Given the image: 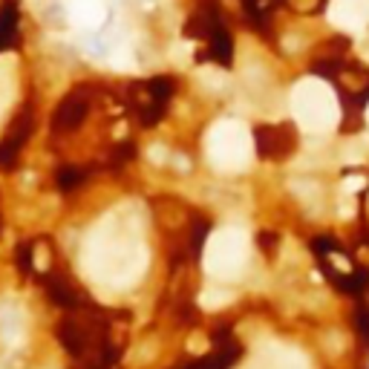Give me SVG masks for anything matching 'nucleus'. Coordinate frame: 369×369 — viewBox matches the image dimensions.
<instances>
[{
    "label": "nucleus",
    "mask_w": 369,
    "mask_h": 369,
    "mask_svg": "<svg viewBox=\"0 0 369 369\" xmlns=\"http://www.w3.org/2000/svg\"><path fill=\"white\" fill-rule=\"evenodd\" d=\"M87 272L116 289L133 286L147 266V245L139 228V220L124 210H113L107 220L90 234L84 245Z\"/></svg>",
    "instance_id": "1"
},
{
    "label": "nucleus",
    "mask_w": 369,
    "mask_h": 369,
    "mask_svg": "<svg viewBox=\"0 0 369 369\" xmlns=\"http://www.w3.org/2000/svg\"><path fill=\"white\" fill-rule=\"evenodd\" d=\"M292 116L306 133H329L341 122V107L332 87L321 78H303L292 90Z\"/></svg>",
    "instance_id": "2"
},
{
    "label": "nucleus",
    "mask_w": 369,
    "mask_h": 369,
    "mask_svg": "<svg viewBox=\"0 0 369 369\" xmlns=\"http://www.w3.org/2000/svg\"><path fill=\"white\" fill-rule=\"evenodd\" d=\"M205 156L208 162L223 173H237L245 171L251 156H254V144H251V133L245 124L234 122V119H223L210 127L208 139H205Z\"/></svg>",
    "instance_id": "3"
},
{
    "label": "nucleus",
    "mask_w": 369,
    "mask_h": 369,
    "mask_svg": "<svg viewBox=\"0 0 369 369\" xmlns=\"http://www.w3.org/2000/svg\"><path fill=\"white\" fill-rule=\"evenodd\" d=\"M248 251H251L248 234L237 225H225V228H220L208 237L202 266L214 280H231L245 269Z\"/></svg>",
    "instance_id": "4"
},
{
    "label": "nucleus",
    "mask_w": 369,
    "mask_h": 369,
    "mask_svg": "<svg viewBox=\"0 0 369 369\" xmlns=\"http://www.w3.org/2000/svg\"><path fill=\"white\" fill-rule=\"evenodd\" d=\"M329 21L346 32H363L369 23V0H332Z\"/></svg>",
    "instance_id": "5"
},
{
    "label": "nucleus",
    "mask_w": 369,
    "mask_h": 369,
    "mask_svg": "<svg viewBox=\"0 0 369 369\" xmlns=\"http://www.w3.org/2000/svg\"><path fill=\"white\" fill-rule=\"evenodd\" d=\"M67 6H70L73 23H78L84 29L101 26L104 15H107V9H104V0H67Z\"/></svg>",
    "instance_id": "6"
},
{
    "label": "nucleus",
    "mask_w": 369,
    "mask_h": 369,
    "mask_svg": "<svg viewBox=\"0 0 369 369\" xmlns=\"http://www.w3.org/2000/svg\"><path fill=\"white\" fill-rule=\"evenodd\" d=\"M0 335L9 346H18L23 341V314L15 303L0 309Z\"/></svg>",
    "instance_id": "7"
},
{
    "label": "nucleus",
    "mask_w": 369,
    "mask_h": 369,
    "mask_svg": "<svg viewBox=\"0 0 369 369\" xmlns=\"http://www.w3.org/2000/svg\"><path fill=\"white\" fill-rule=\"evenodd\" d=\"M12 90H15L12 58H4V61H0V116H4L6 104H9V98H12Z\"/></svg>",
    "instance_id": "8"
},
{
    "label": "nucleus",
    "mask_w": 369,
    "mask_h": 369,
    "mask_svg": "<svg viewBox=\"0 0 369 369\" xmlns=\"http://www.w3.org/2000/svg\"><path fill=\"white\" fill-rule=\"evenodd\" d=\"M358 188H363V179H360V176H349V179H343V191H358Z\"/></svg>",
    "instance_id": "9"
},
{
    "label": "nucleus",
    "mask_w": 369,
    "mask_h": 369,
    "mask_svg": "<svg viewBox=\"0 0 369 369\" xmlns=\"http://www.w3.org/2000/svg\"><path fill=\"white\" fill-rule=\"evenodd\" d=\"M366 122H369V107H366Z\"/></svg>",
    "instance_id": "10"
}]
</instances>
